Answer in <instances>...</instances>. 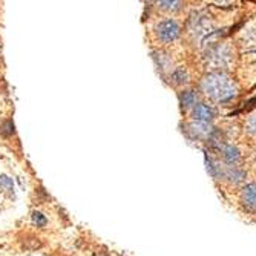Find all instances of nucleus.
Instances as JSON below:
<instances>
[{
  "mask_svg": "<svg viewBox=\"0 0 256 256\" xmlns=\"http://www.w3.org/2000/svg\"><path fill=\"white\" fill-rule=\"evenodd\" d=\"M201 89L208 98L218 103L230 102L236 96V84L222 72L207 74L201 82Z\"/></svg>",
  "mask_w": 256,
  "mask_h": 256,
  "instance_id": "obj_1",
  "label": "nucleus"
},
{
  "mask_svg": "<svg viewBox=\"0 0 256 256\" xmlns=\"http://www.w3.org/2000/svg\"><path fill=\"white\" fill-rule=\"evenodd\" d=\"M180 25L178 22L174 18H166L158 23L156 26V37L162 42V43H172L180 37Z\"/></svg>",
  "mask_w": 256,
  "mask_h": 256,
  "instance_id": "obj_2",
  "label": "nucleus"
},
{
  "mask_svg": "<svg viewBox=\"0 0 256 256\" xmlns=\"http://www.w3.org/2000/svg\"><path fill=\"white\" fill-rule=\"evenodd\" d=\"M241 201L247 208H256V184L250 182L246 184L241 190Z\"/></svg>",
  "mask_w": 256,
  "mask_h": 256,
  "instance_id": "obj_3",
  "label": "nucleus"
},
{
  "mask_svg": "<svg viewBox=\"0 0 256 256\" xmlns=\"http://www.w3.org/2000/svg\"><path fill=\"white\" fill-rule=\"evenodd\" d=\"M215 117V110L214 108H210L208 104H196L194 108V118L195 122H202V123H208Z\"/></svg>",
  "mask_w": 256,
  "mask_h": 256,
  "instance_id": "obj_4",
  "label": "nucleus"
},
{
  "mask_svg": "<svg viewBox=\"0 0 256 256\" xmlns=\"http://www.w3.org/2000/svg\"><path fill=\"white\" fill-rule=\"evenodd\" d=\"M190 132L194 134V136L196 138H208L212 134V126L208 123H202V122H194L190 123Z\"/></svg>",
  "mask_w": 256,
  "mask_h": 256,
  "instance_id": "obj_5",
  "label": "nucleus"
},
{
  "mask_svg": "<svg viewBox=\"0 0 256 256\" xmlns=\"http://www.w3.org/2000/svg\"><path fill=\"white\" fill-rule=\"evenodd\" d=\"M222 156H224L226 162H228V164H232V166H235L241 158L240 150L235 146H230V144L222 148Z\"/></svg>",
  "mask_w": 256,
  "mask_h": 256,
  "instance_id": "obj_6",
  "label": "nucleus"
},
{
  "mask_svg": "<svg viewBox=\"0 0 256 256\" xmlns=\"http://www.w3.org/2000/svg\"><path fill=\"white\" fill-rule=\"evenodd\" d=\"M212 56H208V58H210V62L215 63L216 68H220L221 64H224L228 58V54H226V48H221V46H218L216 50H214L210 52Z\"/></svg>",
  "mask_w": 256,
  "mask_h": 256,
  "instance_id": "obj_7",
  "label": "nucleus"
},
{
  "mask_svg": "<svg viewBox=\"0 0 256 256\" xmlns=\"http://www.w3.org/2000/svg\"><path fill=\"white\" fill-rule=\"evenodd\" d=\"M180 102L182 108H195L196 106V94L194 90H184L180 96Z\"/></svg>",
  "mask_w": 256,
  "mask_h": 256,
  "instance_id": "obj_8",
  "label": "nucleus"
},
{
  "mask_svg": "<svg viewBox=\"0 0 256 256\" xmlns=\"http://www.w3.org/2000/svg\"><path fill=\"white\" fill-rule=\"evenodd\" d=\"M172 82L176 84H184L189 82V74L184 68H176L172 72Z\"/></svg>",
  "mask_w": 256,
  "mask_h": 256,
  "instance_id": "obj_9",
  "label": "nucleus"
},
{
  "mask_svg": "<svg viewBox=\"0 0 256 256\" xmlns=\"http://www.w3.org/2000/svg\"><path fill=\"white\" fill-rule=\"evenodd\" d=\"M158 6L164 11H176V10H180L181 4L180 2H160Z\"/></svg>",
  "mask_w": 256,
  "mask_h": 256,
  "instance_id": "obj_10",
  "label": "nucleus"
},
{
  "mask_svg": "<svg viewBox=\"0 0 256 256\" xmlns=\"http://www.w3.org/2000/svg\"><path fill=\"white\" fill-rule=\"evenodd\" d=\"M246 129H247V132H248V134H252V135H254V136H256V114H253L252 117L247 120V123H246Z\"/></svg>",
  "mask_w": 256,
  "mask_h": 256,
  "instance_id": "obj_11",
  "label": "nucleus"
},
{
  "mask_svg": "<svg viewBox=\"0 0 256 256\" xmlns=\"http://www.w3.org/2000/svg\"><path fill=\"white\" fill-rule=\"evenodd\" d=\"M32 221H34V224H37L38 227H43V226H46V218H44V215H42L40 212H32Z\"/></svg>",
  "mask_w": 256,
  "mask_h": 256,
  "instance_id": "obj_12",
  "label": "nucleus"
},
{
  "mask_svg": "<svg viewBox=\"0 0 256 256\" xmlns=\"http://www.w3.org/2000/svg\"><path fill=\"white\" fill-rule=\"evenodd\" d=\"M6 130H8V134H14V124H12V122H6V123L2 126V132L6 134Z\"/></svg>",
  "mask_w": 256,
  "mask_h": 256,
  "instance_id": "obj_13",
  "label": "nucleus"
}]
</instances>
